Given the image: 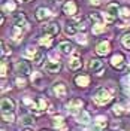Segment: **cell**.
Returning a JSON list of instances; mask_svg holds the SVG:
<instances>
[{"label": "cell", "mask_w": 130, "mask_h": 131, "mask_svg": "<svg viewBox=\"0 0 130 131\" xmlns=\"http://www.w3.org/2000/svg\"><path fill=\"white\" fill-rule=\"evenodd\" d=\"M127 70H129V74H130V64H129V69H127Z\"/></svg>", "instance_id": "42"}, {"label": "cell", "mask_w": 130, "mask_h": 131, "mask_svg": "<svg viewBox=\"0 0 130 131\" xmlns=\"http://www.w3.org/2000/svg\"><path fill=\"white\" fill-rule=\"evenodd\" d=\"M60 69H61V64H60L58 61L49 60V61L45 63V70H47L48 73H57V72H60Z\"/></svg>", "instance_id": "14"}, {"label": "cell", "mask_w": 130, "mask_h": 131, "mask_svg": "<svg viewBox=\"0 0 130 131\" xmlns=\"http://www.w3.org/2000/svg\"><path fill=\"white\" fill-rule=\"evenodd\" d=\"M52 92H54V95L57 98H63L67 94V88H66V85L63 82H55L52 85Z\"/></svg>", "instance_id": "6"}, {"label": "cell", "mask_w": 130, "mask_h": 131, "mask_svg": "<svg viewBox=\"0 0 130 131\" xmlns=\"http://www.w3.org/2000/svg\"><path fill=\"white\" fill-rule=\"evenodd\" d=\"M43 131H48V130H43Z\"/></svg>", "instance_id": "45"}, {"label": "cell", "mask_w": 130, "mask_h": 131, "mask_svg": "<svg viewBox=\"0 0 130 131\" xmlns=\"http://www.w3.org/2000/svg\"><path fill=\"white\" fill-rule=\"evenodd\" d=\"M39 43H41L42 46H45V48H49L52 45V36H48V34L42 36L41 39H39Z\"/></svg>", "instance_id": "25"}, {"label": "cell", "mask_w": 130, "mask_h": 131, "mask_svg": "<svg viewBox=\"0 0 130 131\" xmlns=\"http://www.w3.org/2000/svg\"><path fill=\"white\" fill-rule=\"evenodd\" d=\"M88 70L90 72H97V74H102V70H103V64H102V61H100V60H96V58L90 60Z\"/></svg>", "instance_id": "13"}, {"label": "cell", "mask_w": 130, "mask_h": 131, "mask_svg": "<svg viewBox=\"0 0 130 131\" xmlns=\"http://www.w3.org/2000/svg\"><path fill=\"white\" fill-rule=\"evenodd\" d=\"M15 70H16V73H20V74H29L30 73V66L27 64V61H16V64H15Z\"/></svg>", "instance_id": "15"}, {"label": "cell", "mask_w": 130, "mask_h": 131, "mask_svg": "<svg viewBox=\"0 0 130 131\" xmlns=\"http://www.w3.org/2000/svg\"><path fill=\"white\" fill-rule=\"evenodd\" d=\"M2 131H6V130H2Z\"/></svg>", "instance_id": "44"}, {"label": "cell", "mask_w": 130, "mask_h": 131, "mask_svg": "<svg viewBox=\"0 0 130 131\" xmlns=\"http://www.w3.org/2000/svg\"><path fill=\"white\" fill-rule=\"evenodd\" d=\"M42 31H43V34H48V36H57L60 31V27L57 23H49L42 27Z\"/></svg>", "instance_id": "8"}, {"label": "cell", "mask_w": 130, "mask_h": 131, "mask_svg": "<svg viewBox=\"0 0 130 131\" xmlns=\"http://www.w3.org/2000/svg\"><path fill=\"white\" fill-rule=\"evenodd\" d=\"M21 124L25 125V127H32V125H34V118H33V115H24V116L21 118Z\"/></svg>", "instance_id": "26"}, {"label": "cell", "mask_w": 130, "mask_h": 131, "mask_svg": "<svg viewBox=\"0 0 130 131\" xmlns=\"http://www.w3.org/2000/svg\"><path fill=\"white\" fill-rule=\"evenodd\" d=\"M24 131H32V130H29V128H25V130Z\"/></svg>", "instance_id": "43"}, {"label": "cell", "mask_w": 130, "mask_h": 131, "mask_svg": "<svg viewBox=\"0 0 130 131\" xmlns=\"http://www.w3.org/2000/svg\"><path fill=\"white\" fill-rule=\"evenodd\" d=\"M2 54H3V55L11 54V49H8V46H6V43H5V42H2Z\"/></svg>", "instance_id": "39"}, {"label": "cell", "mask_w": 130, "mask_h": 131, "mask_svg": "<svg viewBox=\"0 0 130 131\" xmlns=\"http://www.w3.org/2000/svg\"><path fill=\"white\" fill-rule=\"evenodd\" d=\"M14 25H15V27H20V28H27L29 23H27L25 15L23 12H18L15 15V18H14Z\"/></svg>", "instance_id": "12"}, {"label": "cell", "mask_w": 130, "mask_h": 131, "mask_svg": "<svg viewBox=\"0 0 130 131\" xmlns=\"http://www.w3.org/2000/svg\"><path fill=\"white\" fill-rule=\"evenodd\" d=\"M0 107H2V113H12V112L15 110V103H14L12 98L5 97V98H2Z\"/></svg>", "instance_id": "5"}, {"label": "cell", "mask_w": 130, "mask_h": 131, "mask_svg": "<svg viewBox=\"0 0 130 131\" xmlns=\"http://www.w3.org/2000/svg\"><path fill=\"white\" fill-rule=\"evenodd\" d=\"M90 19L93 21V24H99V23H103V16L100 15L99 12H91V14H90Z\"/></svg>", "instance_id": "27"}, {"label": "cell", "mask_w": 130, "mask_h": 131, "mask_svg": "<svg viewBox=\"0 0 130 131\" xmlns=\"http://www.w3.org/2000/svg\"><path fill=\"white\" fill-rule=\"evenodd\" d=\"M112 112H114V115H117V116H121V115L124 113V109H123L121 104H115V106L112 107Z\"/></svg>", "instance_id": "33"}, {"label": "cell", "mask_w": 130, "mask_h": 131, "mask_svg": "<svg viewBox=\"0 0 130 131\" xmlns=\"http://www.w3.org/2000/svg\"><path fill=\"white\" fill-rule=\"evenodd\" d=\"M3 119H5V122H14L15 121V115H14V112L12 113H3Z\"/></svg>", "instance_id": "34"}, {"label": "cell", "mask_w": 130, "mask_h": 131, "mask_svg": "<svg viewBox=\"0 0 130 131\" xmlns=\"http://www.w3.org/2000/svg\"><path fill=\"white\" fill-rule=\"evenodd\" d=\"M52 15L51 14V10H49L48 8H38L36 9V14H34V16H36V19L38 21H45V19H48L49 16Z\"/></svg>", "instance_id": "10"}, {"label": "cell", "mask_w": 130, "mask_h": 131, "mask_svg": "<svg viewBox=\"0 0 130 131\" xmlns=\"http://www.w3.org/2000/svg\"><path fill=\"white\" fill-rule=\"evenodd\" d=\"M23 34H24V28H20V27L14 25V28H12V37H14V40L20 42L23 39Z\"/></svg>", "instance_id": "23"}, {"label": "cell", "mask_w": 130, "mask_h": 131, "mask_svg": "<svg viewBox=\"0 0 130 131\" xmlns=\"http://www.w3.org/2000/svg\"><path fill=\"white\" fill-rule=\"evenodd\" d=\"M52 125H54V128H57L60 131H66V124H64V118L63 116H55Z\"/></svg>", "instance_id": "20"}, {"label": "cell", "mask_w": 130, "mask_h": 131, "mask_svg": "<svg viewBox=\"0 0 130 131\" xmlns=\"http://www.w3.org/2000/svg\"><path fill=\"white\" fill-rule=\"evenodd\" d=\"M76 119H78V122L79 124H84V125H87V124L91 122V116L87 110H81L79 113L76 115Z\"/></svg>", "instance_id": "16"}, {"label": "cell", "mask_w": 130, "mask_h": 131, "mask_svg": "<svg viewBox=\"0 0 130 131\" xmlns=\"http://www.w3.org/2000/svg\"><path fill=\"white\" fill-rule=\"evenodd\" d=\"M94 101L97 103L99 106H105V104H108L109 101H111V98H112V95H111V92L108 90H105V88H100V90L96 91V94H94Z\"/></svg>", "instance_id": "2"}, {"label": "cell", "mask_w": 130, "mask_h": 131, "mask_svg": "<svg viewBox=\"0 0 130 131\" xmlns=\"http://www.w3.org/2000/svg\"><path fill=\"white\" fill-rule=\"evenodd\" d=\"M82 106H84V101H82L81 98H72L66 107H67V110H69V113L72 115H78L79 112L82 110Z\"/></svg>", "instance_id": "3"}, {"label": "cell", "mask_w": 130, "mask_h": 131, "mask_svg": "<svg viewBox=\"0 0 130 131\" xmlns=\"http://www.w3.org/2000/svg\"><path fill=\"white\" fill-rule=\"evenodd\" d=\"M38 54V49L34 48V46H27V49H25V52H24V57L27 58H34V55Z\"/></svg>", "instance_id": "28"}, {"label": "cell", "mask_w": 130, "mask_h": 131, "mask_svg": "<svg viewBox=\"0 0 130 131\" xmlns=\"http://www.w3.org/2000/svg\"><path fill=\"white\" fill-rule=\"evenodd\" d=\"M94 124H96V130H97V131L105 130L106 125H108L105 116H97V118H96V121H94Z\"/></svg>", "instance_id": "22"}, {"label": "cell", "mask_w": 130, "mask_h": 131, "mask_svg": "<svg viewBox=\"0 0 130 131\" xmlns=\"http://www.w3.org/2000/svg\"><path fill=\"white\" fill-rule=\"evenodd\" d=\"M120 16H121L123 19H129L130 18V8L124 6V8L120 9Z\"/></svg>", "instance_id": "32"}, {"label": "cell", "mask_w": 130, "mask_h": 131, "mask_svg": "<svg viewBox=\"0 0 130 131\" xmlns=\"http://www.w3.org/2000/svg\"><path fill=\"white\" fill-rule=\"evenodd\" d=\"M47 106H48V103H47L45 98H36V100L32 103L30 109H32V112H34V113L42 115L45 110H47Z\"/></svg>", "instance_id": "4"}, {"label": "cell", "mask_w": 130, "mask_h": 131, "mask_svg": "<svg viewBox=\"0 0 130 131\" xmlns=\"http://www.w3.org/2000/svg\"><path fill=\"white\" fill-rule=\"evenodd\" d=\"M63 12H64L67 16H73L76 12H78V6L73 0H67L64 5H63Z\"/></svg>", "instance_id": "7"}, {"label": "cell", "mask_w": 130, "mask_h": 131, "mask_svg": "<svg viewBox=\"0 0 130 131\" xmlns=\"http://www.w3.org/2000/svg\"><path fill=\"white\" fill-rule=\"evenodd\" d=\"M42 60H43V55H42V52H39V51H38V54H36V55H34V58H33V63H34L36 66H39L42 63Z\"/></svg>", "instance_id": "35"}, {"label": "cell", "mask_w": 130, "mask_h": 131, "mask_svg": "<svg viewBox=\"0 0 130 131\" xmlns=\"http://www.w3.org/2000/svg\"><path fill=\"white\" fill-rule=\"evenodd\" d=\"M111 66L117 70H121L124 67V55L123 54H114L111 58Z\"/></svg>", "instance_id": "9"}, {"label": "cell", "mask_w": 130, "mask_h": 131, "mask_svg": "<svg viewBox=\"0 0 130 131\" xmlns=\"http://www.w3.org/2000/svg\"><path fill=\"white\" fill-rule=\"evenodd\" d=\"M121 43H123V46L127 49V51H130V33L124 34V36L121 37Z\"/></svg>", "instance_id": "31"}, {"label": "cell", "mask_w": 130, "mask_h": 131, "mask_svg": "<svg viewBox=\"0 0 130 131\" xmlns=\"http://www.w3.org/2000/svg\"><path fill=\"white\" fill-rule=\"evenodd\" d=\"M8 74V63H6V60H3L2 61V78H5Z\"/></svg>", "instance_id": "36"}, {"label": "cell", "mask_w": 130, "mask_h": 131, "mask_svg": "<svg viewBox=\"0 0 130 131\" xmlns=\"http://www.w3.org/2000/svg\"><path fill=\"white\" fill-rule=\"evenodd\" d=\"M16 10V3L14 0H5L3 2V12L6 14H12Z\"/></svg>", "instance_id": "19"}, {"label": "cell", "mask_w": 130, "mask_h": 131, "mask_svg": "<svg viewBox=\"0 0 130 131\" xmlns=\"http://www.w3.org/2000/svg\"><path fill=\"white\" fill-rule=\"evenodd\" d=\"M21 2H32V0H21Z\"/></svg>", "instance_id": "41"}, {"label": "cell", "mask_w": 130, "mask_h": 131, "mask_svg": "<svg viewBox=\"0 0 130 131\" xmlns=\"http://www.w3.org/2000/svg\"><path fill=\"white\" fill-rule=\"evenodd\" d=\"M105 24L103 23H99V24H93V34H100V33L105 31Z\"/></svg>", "instance_id": "29"}, {"label": "cell", "mask_w": 130, "mask_h": 131, "mask_svg": "<svg viewBox=\"0 0 130 131\" xmlns=\"http://www.w3.org/2000/svg\"><path fill=\"white\" fill-rule=\"evenodd\" d=\"M120 6H118V3L117 2H112V3H109L108 6H106V12L105 15H103V18H105L106 23H114L115 18H117V15L120 14Z\"/></svg>", "instance_id": "1"}, {"label": "cell", "mask_w": 130, "mask_h": 131, "mask_svg": "<svg viewBox=\"0 0 130 131\" xmlns=\"http://www.w3.org/2000/svg\"><path fill=\"white\" fill-rule=\"evenodd\" d=\"M78 28L84 31V30H85V23H79V25H78Z\"/></svg>", "instance_id": "40"}, {"label": "cell", "mask_w": 130, "mask_h": 131, "mask_svg": "<svg viewBox=\"0 0 130 131\" xmlns=\"http://www.w3.org/2000/svg\"><path fill=\"white\" fill-rule=\"evenodd\" d=\"M109 51H111V45H109V42H100L97 46H96V54L100 55V57L108 55Z\"/></svg>", "instance_id": "11"}, {"label": "cell", "mask_w": 130, "mask_h": 131, "mask_svg": "<svg viewBox=\"0 0 130 131\" xmlns=\"http://www.w3.org/2000/svg\"><path fill=\"white\" fill-rule=\"evenodd\" d=\"M75 83H76L78 86H82V88H84V86H87L90 83V78L87 74H79V76L75 78Z\"/></svg>", "instance_id": "21"}, {"label": "cell", "mask_w": 130, "mask_h": 131, "mask_svg": "<svg viewBox=\"0 0 130 131\" xmlns=\"http://www.w3.org/2000/svg\"><path fill=\"white\" fill-rule=\"evenodd\" d=\"M32 82L33 85H36V88H42V83H43V78L41 73H33L32 74Z\"/></svg>", "instance_id": "24"}, {"label": "cell", "mask_w": 130, "mask_h": 131, "mask_svg": "<svg viewBox=\"0 0 130 131\" xmlns=\"http://www.w3.org/2000/svg\"><path fill=\"white\" fill-rule=\"evenodd\" d=\"M58 49H60L61 54L69 55V54H72L73 52V45L70 43V42H61V43L58 45Z\"/></svg>", "instance_id": "18"}, {"label": "cell", "mask_w": 130, "mask_h": 131, "mask_svg": "<svg viewBox=\"0 0 130 131\" xmlns=\"http://www.w3.org/2000/svg\"><path fill=\"white\" fill-rule=\"evenodd\" d=\"M76 30H78V27H75L73 24H67L64 27V33L67 36H75L76 34Z\"/></svg>", "instance_id": "30"}, {"label": "cell", "mask_w": 130, "mask_h": 131, "mask_svg": "<svg viewBox=\"0 0 130 131\" xmlns=\"http://www.w3.org/2000/svg\"><path fill=\"white\" fill-rule=\"evenodd\" d=\"M16 86H20V88H23V86H25V83H27V81H25V78H16Z\"/></svg>", "instance_id": "37"}, {"label": "cell", "mask_w": 130, "mask_h": 131, "mask_svg": "<svg viewBox=\"0 0 130 131\" xmlns=\"http://www.w3.org/2000/svg\"><path fill=\"white\" fill-rule=\"evenodd\" d=\"M82 66V61H81V57L78 55V54H73V57L69 60V67L72 69V70H78L79 67Z\"/></svg>", "instance_id": "17"}, {"label": "cell", "mask_w": 130, "mask_h": 131, "mask_svg": "<svg viewBox=\"0 0 130 131\" xmlns=\"http://www.w3.org/2000/svg\"><path fill=\"white\" fill-rule=\"evenodd\" d=\"M76 42H78V43H82V45H87V37H85L84 34H79V36L76 37Z\"/></svg>", "instance_id": "38"}]
</instances>
